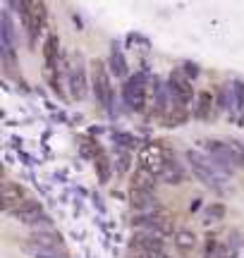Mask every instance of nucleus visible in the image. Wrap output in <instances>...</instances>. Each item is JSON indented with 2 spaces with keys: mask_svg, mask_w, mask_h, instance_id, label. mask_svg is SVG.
Wrapping results in <instances>:
<instances>
[{
  "mask_svg": "<svg viewBox=\"0 0 244 258\" xmlns=\"http://www.w3.org/2000/svg\"><path fill=\"white\" fill-rule=\"evenodd\" d=\"M113 141H115V148H120V151H130V153L139 146V141L132 137V134H127V132H115Z\"/></svg>",
  "mask_w": 244,
  "mask_h": 258,
  "instance_id": "24",
  "label": "nucleus"
},
{
  "mask_svg": "<svg viewBox=\"0 0 244 258\" xmlns=\"http://www.w3.org/2000/svg\"><path fill=\"white\" fill-rule=\"evenodd\" d=\"M168 89H170V96H172V101L179 103V105H185L187 108L192 98H194V86H192V77L185 74V70H172L168 79Z\"/></svg>",
  "mask_w": 244,
  "mask_h": 258,
  "instance_id": "5",
  "label": "nucleus"
},
{
  "mask_svg": "<svg viewBox=\"0 0 244 258\" xmlns=\"http://www.w3.org/2000/svg\"><path fill=\"white\" fill-rule=\"evenodd\" d=\"M31 244L36 246H43V249H53V251H65V244H63V237L57 234L55 230H38V232H31Z\"/></svg>",
  "mask_w": 244,
  "mask_h": 258,
  "instance_id": "12",
  "label": "nucleus"
},
{
  "mask_svg": "<svg viewBox=\"0 0 244 258\" xmlns=\"http://www.w3.org/2000/svg\"><path fill=\"white\" fill-rule=\"evenodd\" d=\"M232 89H235V98H237V112L244 110V82L235 79L232 82Z\"/></svg>",
  "mask_w": 244,
  "mask_h": 258,
  "instance_id": "26",
  "label": "nucleus"
},
{
  "mask_svg": "<svg viewBox=\"0 0 244 258\" xmlns=\"http://www.w3.org/2000/svg\"><path fill=\"white\" fill-rule=\"evenodd\" d=\"M185 122H187V108L172 101L168 112L163 115V124H165V127H179V124H185Z\"/></svg>",
  "mask_w": 244,
  "mask_h": 258,
  "instance_id": "19",
  "label": "nucleus"
},
{
  "mask_svg": "<svg viewBox=\"0 0 244 258\" xmlns=\"http://www.w3.org/2000/svg\"><path fill=\"white\" fill-rule=\"evenodd\" d=\"M43 27H46V5H43V3H36V8L31 12V19H29V24H27L29 43H31V46H34V41H36L38 34L43 31Z\"/></svg>",
  "mask_w": 244,
  "mask_h": 258,
  "instance_id": "16",
  "label": "nucleus"
},
{
  "mask_svg": "<svg viewBox=\"0 0 244 258\" xmlns=\"http://www.w3.org/2000/svg\"><path fill=\"white\" fill-rule=\"evenodd\" d=\"M43 60H46L48 74L57 72V60H60V38H57V34H48L46 43H43Z\"/></svg>",
  "mask_w": 244,
  "mask_h": 258,
  "instance_id": "14",
  "label": "nucleus"
},
{
  "mask_svg": "<svg viewBox=\"0 0 244 258\" xmlns=\"http://www.w3.org/2000/svg\"><path fill=\"white\" fill-rule=\"evenodd\" d=\"M130 206L134 213H146V211H158L160 203L153 191H144V189H130Z\"/></svg>",
  "mask_w": 244,
  "mask_h": 258,
  "instance_id": "9",
  "label": "nucleus"
},
{
  "mask_svg": "<svg viewBox=\"0 0 244 258\" xmlns=\"http://www.w3.org/2000/svg\"><path fill=\"white\" fill-rule=\"evenodd\" d=\"M29 196L24 191V186L22 184H15V182H5L3 184V191H0V201H3V208L5 211H15L19 203H24Z\"/></svg>",
  "mask_w": 244,
  "mask_h": 258,
  "instance_id": "10",
  "label": "nucleus"
},
{
  "mask_svg": "<svg viewBox=\"0 0 244 258\" xmlns=\"http://www.w3.org/2000/svg\"><path fill=\"white\" fill-rule=\"evenodd\" d=\"M158 179L163 184H170V186L182 184V182H185V167L179 165L175 158H168V163H165V167L160 170Z\"/></svg>",
  "mask_w": 244,
  "mask_h": 258,
  "instance_id": "15",
  "label": "nucleus"
},
{
  "mask_svg": "<svg viewBox=\"0 0 244 258\" xmlns=\"http://www.w3.org/2000/svg\"><path fill=\"white\" fill-rule=\"evenodd\" d=\"M12 215H15L19 222H24V225H29V227H31V225H34L38 218H43L46 213H43V206H41L38 201H34V199H27V201L19 203L17 208L12 211Z\"/></svg>",
  "mask_w": 244,
  "mask_h": 258,
  "instance_id": "11",
  "label": "nucleus"
},
{
  "mask_svg": "<svg viewBox=\"0 0 244 258\" xmlns=\"http://www.w3.org/2000/svg\"><path fill=\"white\" fill-rule=\"evenodd\" d=\"M163 241H165V237L158 230H137L132 234L130 246H139L146 251H163Z\"/></svg>",
  "mask_w": 244,
  "mask_h": 258,
  "instance_id": "8",
  "label": "nucleus"
},
{
  "mask_svg": "<svg viewBox=\"0 0 244 258\" xmlns=\"http://www.w3.org/2000/svg\"><path fill=\"white\" fill-rule=\"evenodd\" d=\"M213 108H218L213 93L211 91H199L197 108H194V117H197V120H208V117L213 115Z\"/></svg>",
  "mask_w": 244,
  "mask_h": 258,
  "instance_id": "17",
  "label": "nucleus"
},
{
  "mask_svg": "<svg viewBox=\"0 0 244 258\" xmlns=\"http://www.w3.org/2000/svg\"><path fill=\"white\" fill-rule=\"evenodd\" d=\"M160 179L156 172H151L146 167H137L130 177V189H144V191H153Z\"/></svg>",
  "mask_w": 244,
  "mask_h": 258,
  "instance_id": "13",
  "label": "nucleus"
},
{
  "mask_svg": "<svg viewBox=\"0 0 244 258\" xmlns=\"http://www.w3.org/2000/svg\"><path fill=\"white\" fill-rule=\"evenodd\" d=\"M67 86H70V93L75 101H84L86 91H89V82H86V72H84V62L82 57H75V64L70 67L67 72Z\"/></svg>",
  "mask_w": 244,
  "mask_h": 258,
  "instance_id": "7",
  "label": "nucleus"
},
{
  "mask_svg": "<svg viewBox=\"0 0 244 258\" xmlns=\"http://www.w3.org/2000/svg\"><path fill=\"white\" fill-rule=\"evenodd\" d=\"M122 98L130 105L134 112H144L146 108V98H149V91H146V77L141 72H137L134 77H130L125 86H122Z\"/></svg>",
  "mask_w": 244,
  "mask_h": 258,
  "instance_id": "3",
  "label": "nucleus"
},
{
  "mask_svg": "<svg viewBox=\"0 0 244 258\" xmlns=\"http://www.w3.org/2000/svg\"><path fill=\"white\" fill-rule=\"evenodd\" d=\"M132 227L134 230H158V232H168V215H163L158 211H146V213H132Z\"/></svg>",
  "mask_w": 244,
  "mask_h": 258,
  "instance_id": "6",
  "label": "nucleus"
},
{
  "mask_svg": "<svg viewBox=\"0 0 244 258\" xmlns=\"http://www.w3.org/2000/svg\"><path fill=\"white\" fill-rule=\"evenodd\" d=\"M91 89H94L96 101L103 105L105 110H113L115 108V91H113V82H110V72L101 60L91 62Z\"/></svg>",
  "mask_w": 244,
  "mask_h": 258,
  "instance_id": "2",
  "label": "nucleus"
},
{
  "mask_svg": "<svg viewBox=\"0 0 244 258\" xmlns=\"http://www.w3.org/2000/svg\"><path fill=\"white\" fill-rule=\"evenodd\" d=\"M218 110H220V112H230V115H235V112H237V98H235L232 82L225 84V86H220V91H218Z\"/></svg>",
  "mask_w": 244,
  "mask_h": 258,
  "instance_id": "18",
  "label": "nucleus"
},
{
  "mask_svg": "<svg viewBox=\"0 0 244 258\" xmlns=\"http://www.w3.org/2000/svg\"><path fill=\"white\" fill-rule=\"evenodd\" d=\"M168 158H170L168 151L160 146L158 141H149V144H144V146L139 148L137 160H139V167H146V170H151V172L160 175V170L165 167Z\"/></svg>",
  "mask_w": 244,
  "mask_h": 258,
  "instance_id": "4",
  "label": "nucleus"
},
{
  "mask_svg": "<svg viewBox=\"0 0 244 258\" xmlns=\"http://www.w3.org/2000/svg\"><path fill=\"white\" fill-rule=\"evenodd\" d=\"M199 206H201V199H194V201L189 203V213H197Z\"/></svg>",
  "mask_w": 244,
  "mask_h": 258,
  "instance_id": "28",
  "label": "nucleus"
},
{
  "mask_svg": "<svg viewBox=\"0 0 244 258\" xmlns=\"http://www.w3.org/2000/svg\"><path fill=\"white\" fill-rule=\"evenodd\" d=\"M12 22H10V12H3V31H0V41H3V55L5 60L12 57Z\"/></svg>",
  "mask_w": 244,
  "mask_h": 258,
  "instance_id": "20",
  "label": "nucleus"
},
{
  "mask_svg": "<svg viewBox=\"0 0 244 258\" xmlns=\"http://www.w3.org/2000/svg\"><path fill=\"white\" fill-rule=\"evenodd\" d=\"M94 160H96V170H98V179L105 184V182L110 179V160H108V156L101 151V146H96Z\"/></svg>",
  "mask_w": 244,
  "mask_h": 258,
  "instance_id": "21",
  "label": "nucleus"
},
{
  "mask_svg": "<svg viewBox=\"0 0 244 258\" xmlns=\"http://www.w3.org/2000/svg\"><path fill=\"white\" fill-rule=\"evenodd\" d=\"M8 8H12V10H19V0H8Z\"/></svg>",
  "mask_w": 244,
  "mask_h": 258,
  "instance_id": "29",
  "label": "nucleus"
},
{
  "mask_svg": "<svg viewBox=\"0 0 244 258\" xmlns=\"http://www.w3.org/2000/svg\"><path fill=\"white\" fill-rule=\"evenodd\" d=\"M182 70H185V74H187V77H192V79H194V77H199V67H197V64H185Z\"/></svg>",
  "mask_w": 244,
  "mask_h": 258,
  "instance_id": "27",
  "label": "nucleus"
},
{
  "mask_svg": "<svg viewBox=\"0 0 244 258\" xmlns=\"http://www.w3.org/2000/svg\"><path fill=\"white\" fill-rule=\"evenodd\" d=\"M110 70L117 77H127V60H125V53L117 46H113V50H110Z\"/></svg>",
  "mask_w": 244,
  "mask_h": 258,
  "instance_id": "23",
  "label": "nucleus"
},
{
  "mask_svg": "<svg viewBox=\"0 0 244 258\" xmlns=\"http://www.w3.org/2000/svg\"><path fill=\"white\" fill-rule=\"evenodd\" d=\"M175 246H177L179 251L189 253V251L197 249V237H194L189 230H177L175 232Z\"/></svg>",
  "mask_w": 244,
  "mask_h": 258,
  "instance_id": "22",
  "label": "nucleus"
},
{
  "mask_svg": "<svg viewBox=\"0 0 244 258\" xmlns=\"http://www.w3.org/2000/svg\"><path fill=\"white\" fill-rule=\"evenodd\" d=\"M187 160H189V165H192V170H194V175H197L208 189H213V191H218V194L227 191V175L213 163V158L208 156V153L187 151Z\"/></svg>",
  "mask_w": 244,
  "mask_h": 258,
  "instance_id": "1",
  "label": "nucleus"
},
{
  "mask_svg": "<svg viewBox=\"0 0 244 258\" xmlns=\"http://www.w3.org/2000/svg\"><path fill=\"white\" fill-rule=\"evenodd\" d=\"M225 218V206L223 203H211L206 211H204V225H211V222H218Z\"/></svg>",
  "mask_w": 244,
  "mask_h": 258,
  "instance_id": "25",
  "label": "nucleus"
}]
</instances>
